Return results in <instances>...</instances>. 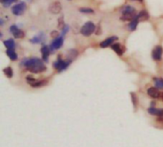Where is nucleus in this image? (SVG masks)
I'll return each mask as SVG.
<instances>
[{"mask_svg": "<svg viewBox=\"0 0 163 147\" xmlns=\"http://www.w3.org/2000/svg\"><path fill=\"white\" fill-rule=\"evenodd\" d=\"M10 31L13 33V35L15 38H23L25 36L24 32L21 31L20 29H18L16 25H12L11 28H10Z\"/></svg>", "mask_w": 163, "mask_h": 147, "instance_id": "8", "label": "nucleus"}, {"mask_svg": "<svg viewBox=\"0 0 163 147\" xmlns=\"http://www.w3.org/2000/svg\"><path fill=\"white\" fill-rule=\"evenodd\" d=\"M44 39H45L44 34L41 32V33H39V35H35L33 38H32L30 41L32 44H39V43H42L43 41H44Z\"/></svg>", "mask_w": 163, "mask_h": 147, "instance_id": "16", "label": "nucleus"}, {"mask_svg": "<svg viewBox=\"0 0 163 147\" xmlns=\"http://www.w3.org/2000/svg\"><path fill=\"white\" fill-rule=\"evenodd\" d=\"M26 11V4L24 2H20L16 5H14V6L12 8V12L14 15H22V14L25 12Z\"/></svg>", "mask_w": 163, "mask_h": 147, "instance_id": "5", "label": "nucleus"}, {"mask_svg": "<svg viewBox=\"0 0 163 147\" xmlns=\"http://www.w3.org/2000/svg\"><path fill=\"white\" fill-rule=\"evenodd\" d=\"M60 56L61 55H58V58H57V60L54 63V67L58 72H61V71L65 70L66 68L71 65L72 61H73V60H71V59H68V60L64 61V60H62Z\"/></svg>", "mask_w": 163, "mask_h": 147, "instance_id": "3", "label": "nucleus"}, {"mask_svg": "<svg viewBox=\"0 0 163 147\" xmlns=\"http://www.w3.org/2000/svg\"><path fill=\"white\" fill-rule=\"evenodd\" d=\"M131 97H132V101H133V106H135V108H136V105H137V98H136L135 93H131Z\"/></svg>", "mask_w": 163, "mask_h": 147, "instance_id": "25", "label": "nucleus"}, {"mask_svg": "<svg viewBox=\"0 0 163 147\" xmlns=\"http://www.w3.org/2000/svg\"><path fill=\"white\" fill-rule=\"evenodd\" d=\"M162 52H163V48L161 46H156L154 50L152 52V57L155 61H160L161 57H162Z\"/></svg>", "mask_w": 163, "mask_h": 147, "instance_id": "7", "label": "nucleus"}, {"mask_svg": "<svg viewBox=\"0 0 163 147\" xmlns=\"http://www.w3.org/2000/svg\"><path fill=\"white\" fill-rule=\"evenodd\" d=\"M62 6L59 2H54L49 6V12L52 14H57L61 12Z\"/></svg>", "mask_w": 163, "mask_h": 147, "instance_id": "9", "label": "nucleus"}, {"mask_svg": "<svg viewBox=\"0 0 163 147\" xmlns=\"http://www.w3.org/2000/svg\"><path fill=\"white\" fill-rule=\"evenodd\" d=\"M51 36L52 37V38H57V36H58V32H57L56 31H52V33H51Z\"/></svg>", "mask_w": 163, "mask_h": 147, "instance_id": "28", "label": "nucleus"}, {"mask_svg": "<svg viewBox=\"0 0 163 147\" xmlns=\"http://www.w3.org/2000/svg\"><path fill=\"white\" fill-rule=\"evenodd\" d=\"M118 37L117 36H111V37H109L107 39H105L104 41H102L101 43H100V47L101 48H107L109 46H112L113 45V43L117 40Z\"/></svg>", "mask_w": 163, "mask_h": 147, "instance_id": "11", "label": "nucleus"}, {"mask_svg": "<svg viewBox=\"0 0 163 147\" xmlns=\"http://www.w3.org/2000/svg\"><path fill=\"white\" fill-rule=\"evenodd\" d=\"M21 66L25 67L29 71L32 73H40L46 70V66L39 58H30L24 59L21 62Z\"/></svg>", "mask_w": 163, "mask_h": 147, "instance_id": "1", "label": "nucleus"}, {"mask_svg": "<svg viewBox=\"0 0 163 147\" xmlns=\"http://www.w3.org/2000/svg\"><path fill=\"white\" fill-rule=\"evenodd\" d=\"M121 13L122 15L120 17V20L122 21H132L137 14L136 13V9L132 6H125L121 9Z\"/></svg>", "mask_w": 163, "mask_h": 147, "instance_id": "2", "label": "nucleus"}, {"mask_svg": "<svg viewBox=\"0 0 163 147\" xmlns=\"http://www.w3.org/2000/svg\"><path fill=\"white\" fill-rule=\"evenodd\" d=\"M137 18L138 20H139V22H142V21H147L148 19H149V13H148V12L146 11V10H142V11L137 14Z\"/></svg>", "mask_w": 163, "mask_h": 147, "instance_id": "14", "label": "nucleus"}, {"mask_svg": "<svg viewBox=\"0 0 163 147\" xmlns=\"http://www.w3.org/2000/svg\"><path fill=\"white\" fill-rule=\"evenodd\" d=\"M63 43H64V38H63V36L57 37V38L54 39V41L52 42L51 46H50L51 50H58V48H60L62 46H63Z\"/></svg>", "mask_w": 163, "mask_h": 147, "instance_id": "6", "label": "nucleus"}, {"mask_svg": "<svg viewBox=\"0 0 163 147\" xmlns=\"http://www.w3.org/2000/svg\"><path fill=\"white\" fill-rule=\"evenodd\" d=\"M138 22H139V20H138L137 16H136L135 18L133 19L132 21H130V23H129V25H128L129 31H136V28H137V24H138Z\"/></svg>", "mask_w": 163, "mask_h": 147, "instance_id": "15", "label": "nucleus"}, {"mask_svg": "<svg viewBox=\"0 0 163 147\" xmlns=\"http://www.w3.org/2000/svg\"><path fill=\"white\" fill-rule=\"evenodd\" d=\"M15 1L16 0H0V2H1L2 6L4 8H9L13 2H15Z\"/></svg>", "mask_w": 163, "mask_h": 147, "instance_id": "22", "label": "nucleus"}, {"mask_svg": "<svg viewBox=\"0 0 163 147\" xmlns=\"http://www.w3.org/2000/svg\"><path fill=\"white\" fill-rule=\"evenodd\" d=\"M7 55L12 61L17 60V54H16V52L14 51V50H7Z\"/></svg>", "mask_w": 163, "mask_h": 147, "instance_id": "19", "label": "nucleus"}, {"mask_svg": "<svg viewBox=\"0 0 163 147\" xmlns=\"http://www.w3.org/2000/svg\"><path fill=\"white\" fill-rule=\"evenodd\" d=\"M155 86L157 89H163V79H161V78H155Z\"/></svg>", "mask_w": 163, "mask_h": 147, "instance_id": "20", "label": "nucleus"}, {"mask_svg": "<svg viewBox=\"0 0 163 147\" xmlns=\"http://www.w3.org/2000/svg\"><path fill=\"white\" fill-rule=\"evenodd\" d=\"M3 44L7 48V50H14V48H15V43L13 39H8L6 41H3Z\"/></svg>", "mask_w": 163, "mask_h": 147, "instance_id": "18", "label": "nucleus"}, {"mask_svg": "<svg viewBox=\"0 0 163 147\" xmlns=\"http://www.w3.org/2000/svg\"><path fill=\"white\" fill-rule=\"evenodd\" d=\"M79 12H82V13H94V10L93 9H90V8H80L79 9Z\"/></svg>", "mask_w": 163, "mask_h": 147, "instance_id": "24", "label": "nucleus"}, {"mask_svg": "<svg viewBox=\"0 0 163 147\" xmlns=\"http://www.w3.org/2000/svg\"><path fill=\"white\" fill-rule=\"evenodd\" d=\"M148 112H149L151 115L163 117V109H157V108H155V107H150V108L148 109Z\"/></svg>", "mask_w": 163, "mask_h": 147, "instance_id": "17", "label": "nucleus"}, {"mask_svg": "<svg viewBox=\"0 0 163 147\" xmlns=\"http://www.w3.org/2000/svg\"><path fill=\"white\" fill-rule=\"evenodd\" d=\"M111 47H112V50L114 52H117L118 55H122L123 53H124V51H125V47L121 46L120 44H118V43L113 44Z\"/></svg>", "mask_w": 163, "mask_h": 147, "instance_id": "13", "label": "nucleus"}, {"mask_svg": "<svg viewBox=\"0 0 163 147\" xmlns=\"http://www.w3.org/2000/svg\"><path fill=\"white\" fill-rule=\"evenodd\" d=\"M68 31H69V26H67V25H66L63 29H62V36L64 37V36L66 35V33L68 32Z\"/></svg>", "mask_w": 163, "mask_h": 147, "instance_id": "27", "label": "nucleus"}, {"mask_svg": "<svg viewBox=\"0 0 163 147\" xmlns=\"http://www.w3.org/2000/svg\"><path fill=\"white\" fill-rule=\"evenodd\" d=\"M65 26H66V25L64 24V19H63V17L59 18V19H58V28L62 29Z\"/></svg>", "mask_w": 163, "mask_h": 147, "instance_id": "26", "label": "nucleus"}, {"mask_svg": "<svg viewBox=\"0 0 163 147\" xmlns=\"http://www.w3.org/2000/svg\"><path fill=\"white\" fill-rule=\"evenodd\" d=\"M4 73H5V75H6L8 78H12L13 75V69H12V67H8L6 68H4L3 69Z\"/></svg>", "mask_w": 163, "mask_h": 147, "instance_id": "23", "label": "nucleus"}, {"mask_svg": "<svg viewBox=\"0 0 163 147\" xmlns=\"http://www.w3.org/2000/svg\"><path fill=\"white\" fill-rule=\"evenodd\" d=\"M94 31H95V25L92 21H88L81 27L80 33L82 34V35L88 37L90 35H92V33H94Z\"/></svg>", "mask_w": 163, "mask_h": 147, "instance_id": "4", "label": "nucleus"}, {"mask_svg": "<svg viewBox=\"0 0 163 147\" xmlns=\"http://www.w3.org/2000/svg\"><path fill=\"white\" fill-rule=\"evenodd\" d=\"M46 84H47V81L46 80H43V81H35V82L32 83V84H30V85L32 87H40V86H45Z\"/></svg>", "mask_w": 163, "mask_h": 147, "instance_id": "21", "label": "nucleus"}, {"mask_svg": "<svg viewBox=\"0 0 163 147\" xmlns=\"http://www.w3.org/2000/svg\"><path fill=\"white\" fill-rule=\"evenodd\" d=\"M0 24H1V26H3V24H4V21L2 20V19H0Z\"/></svg>", "mask_w": 163, "mask_h": 147, "instance_id": "29", "label": "nucleus"}, {"mask_svg": "<svg viewBox=\"0 0 163 147\" xmlns=\"http://www.w3.org/2000/svg\"><path fill=\"white\" fill-rule=\"evenodd\" d=\"M147 94L149 95L151 98L153 99H156V98H159L160 97V92L159 91L156 87H150L149 89L147 90Z\"/></svg>", "mask_w": 163, "mask_h": 147, "instance_id": "12", "label": "nucleus"}, {"mask_svg": "<svg viewBox=\"0 0 163 147\" xmlns=\"http://www.w3.org/2000/svg\"><path fill=\"white\" fill-rule=\"evenodd\" d=\"M50 52H51V48L46 46V45H43L41 48V53H42V59L44 62H48L49 60V55H50Z\"/></svg>", "mask_w": 163, "mask_h": 147, "instance_id": "10", "label": "nucleus"}]
</instances>
